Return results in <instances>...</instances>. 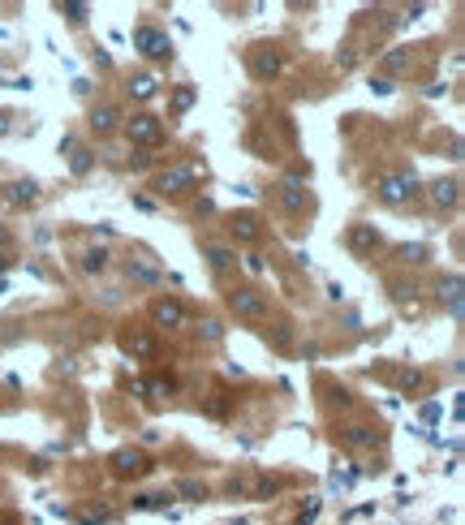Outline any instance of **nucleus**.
Returning a JSON list of instances; mask_svg holds the SVG:
<instances>
[{"label": "nucleus", "instance_id": "f257e3e1", "mask_svg": "<svg viewBox=\"0 0 465 525\" xmlns=\"http://www.w3.org/2000/svg\"><path fill=\"white\" fill-rule=\"evenodd\" d=\"M129 134L142 138V142H155V138H160V121H155V116H138V121H129Z\"/></svg>", "mask_w": 465, "mask_h": 525}, {"label": "nucleus", "instance_id": "f03ea898", "mask_svg": "<svg viewBox=\"0 0 465 525\" xmlns=\"http://www.w3.org/2000/svg\"><path fill=\"white\" fill-rule=\"evenodd\" d=\"M388 203H401L405 194H413V177H392V181H383V190H379Z\"/></svg>", "mask_w": 465, "mask_h": 525}, {"label": "nucleus", "instance_id": "7ed1b4c3", "mask_svg": "<svg viewBox=\"0 0 465 525\" xmlns=\"http://www.w3.org/2000/svg\"><path fill=\"white\" fill-rule=\"evenodd\" d=\"M91 130L95 134H112L117 130V108H95L91 112Z\"/></svg>", "mask_w": 465, "mask_h": 525}, {"label": "nucleus", "instance_id": "20e7f679", "mask_svg": "<svg viewBox=\"0 0 465 525\" xmlns=\"http://www.w3.org/2000/svg\"><path fill=\"white\" fill-rule=\"evenodd\" d=\"M232 310H242V314H258V310H263V302H258V297L246 289V293H232Z\"/></svg>", "mask_w": 465, "mask_h": 525}, {"label": "nucleus", "instance_id": "39448f33", "mask_svg": "<svg viewBox=\"0 0 465 525\" xmlns=\"http://www.w3.org/2000/svg\"><path fill=\"white\" fill-rule=\"evenodd\" d=\"M155 319H160V323H181L186 310H181L177 302H160V306H155Z\"/></svg>", "mask_w": 465, "mask_h": 525}, {"label": "nucleus", "instance_id": "423d86ee", "mask_svg": "<svg viewBox=\"0 0 465 525\" xmlns=\"http://www.w3.org/2000/svg\"><path fill=\"white\" fill-rule=\"evenodd\" d=\"M117 469H121V473H138V469H142V457H138V452H121V457H117Z\"/></svg>", "mask_w": 465, "mask_h": 525}, {"label": "nucleus", "instance_id": "0eeeda50", "mask_svg": "<svg viewBox=\"0 0 465 525\" xmlns=\"http://www.w3.org/2000/svg\"><path fill=\"white\" fill-rule=\"evenodd\" d=\"M345 439H349V443H353V448H367V443H371V439H375V435H371V427H353V431H349V435H345Z\"/></svg>", "mask_w": 465, "mask_h": 525}, {"label": "nucleus", "instance_id": "6e6552de", "mask_svg": "<svg viewBox=\"0 0 465 525\" xmlns=\"http://www.w3.org/2000/svg\"><path fill=\"white\" fill-rule=\"evenodd\" d=\"M452 198H457V185H452V181H439V185H435V203H439V207L452 203Z\"/></svg>", "mask_w": 465, "mask_h": 525}, {"label": "nucleus", "instance_id": "1a4fd4ad", "mask_svg": "<svg viewBox=\"0 0 465 525\" xmlns=\"http://www.w3.org/2000/svg\"><path fill=\"white\" fill-rule=\"evenodd\" d=\"M280 198H284V207H297V203H302V185H297V181H284V194H280Z\"/></svg>", "mask_w": 465, "mask_h": 525}, {"label": "nucleus", "instance_id": "9d476101", "mask_svg": "<svg viewBox=\"0 0 465 525\" xmlns=\"http://www.w3.org/2000/svg\"><path fill=\"white\" fill-rule=\"evenodd\" d=\"M207 259H212V267H228V250L212 245V250H207Z\"/></svg>", "mask_w": 465, "mask_h": 525}, {"label": "nucleus", "instance_id": "9b49d317", "mask_svg": "<svg viewBox=\"0 0 465 525\" xmlns=\"http://www.w3.org/2000/svg\"><path fill=\"white\" fill-rule=\"evenodd\" d=\"M232 233H242V237H254V220H232Z\"/></svg>", "mask_w": 465, "mask_h": 525}, {"label": "nucleus", "instance_id": "f8f14e48", "mask_svg": "<svg viewBox=\"0 0 465 525\" xmlns=\"http://www.w3.org/2000/svg\"><path fill=\"white\" fill-rule=\"evenodd\" d=\"M103 263H108V254L99 250V254H87V263H82V267H87V271H95V267H99V271H103Z\"/></svg>", "mask_w": 465, "mask_h": 525}, {"label": "nucleus", "instance_id": "ddd939ff", "mask_svg": "<svg viewBox=\"0 0 465 525\" xmlns=\"http://www.w3.org/2000/svg\"><path fill=\"white\" fill-rule=\"evenodd\" d=\"M26 198H35V185H13V203H26Z\"/></svg>", "mask_w": 465, "mask_h": 525}, {"label": "nucleus", "instance_id": "4468645a", "mask_svg": "<svg viewBox=\"0 0 465 525\" xmlns=\"http://www.w3.org/2000/svg\"><path fill=\"white\" fill-rule=\"evenodd\" d=\"M129 91H134V95H151V91H155V82H151V78H138Z\"/></svg>", "mask_w": 465, "mask_h": 525}, {"label": "nucleus", "instance_id": "2eb2a0df", "mask_svg": "<svg viewBox=\"0 0 465 525\" xmlns=\"http://www.w3.org/2000/svg\"><path fill=\"white\" fill-rule=\"evenodd\" d=\"M353 245H371V229H353Z\"/></svg>", "mask_w": 465, "mask_h": 525}]
</instances>
